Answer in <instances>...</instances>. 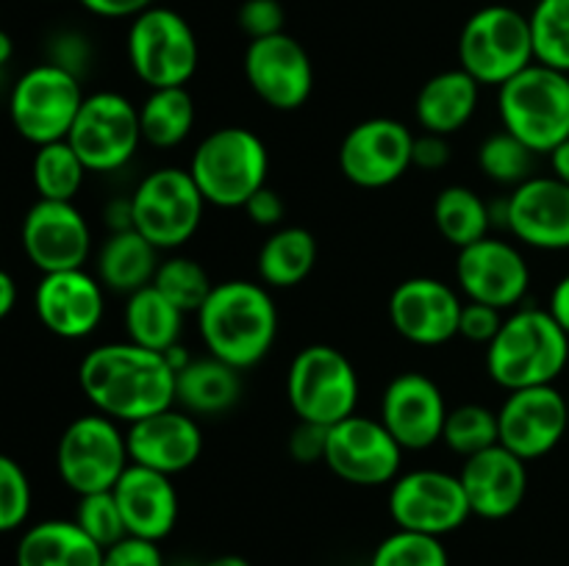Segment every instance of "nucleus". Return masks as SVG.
<instances>
[{
	"label": "nucleus",
	"instance_id": "423d86ee",
	"mask_svg": "<svg viewBox=\"0 0 569 566\" xmlns=\"http://www.w3.org/2000/svg\"><path fill=\"white\" fill-rule=\"evenodd\" d=\"M533 61L531 20L515 6H483L461 28L459 67L481 87H503Z\"/></svg>",
	"mask_w": 569,
	"mask_h": 566
},
{
	"label": "nucleus",
	"instance_id": "cd10ccee",
	"mask_svg": "<svg viewBox=\"0 0 569 566\" xmlns=\"http://www.w3.org/2000/svg\"><path fill=\"white\" fill-rule=\"evenodd\" d=\"M17 566H103V547L76 519H44L17 542Z\"/></svg>",
	"mask_w": 569,
	"mask_h": 566
},
{
	"label": "nucleus",
	"instance_id": "f257e3e1",
	"mask_svg": "<svg viewBox=\"0 0 569 566\" xmlns=\"http://www.w3.org/2000/svg\"><path fill=\"white\" fill-rule=\"evenodd\" d=\"M78 386L98 414L122 425L176 405V370L167 355L128 338L89 350L78 364Z\"/></svg>",
	"mask_w": 569,
	"mask_h": 566
},
{
	"label": "nucleus",
	"instance_id": "4468645a",
	"mask_svg": "<svg viewBox=\"0 0 569 566\" xmlns=\"http://www.w3.org/2000/svg\"><path fill=\"white\" fill-rule=\"evenodd\" d=\"M403 453L381 420L353 414L328 427L322 464L353 486H387L400 475Z\"/></svg>",
	"mask_w": 569,
	"mask_h": 566
},
{
	"label": "nucleus",
	"instance_id": "9b49d317",
	"mask_svg": "<svg viewBox=\"0 0 569 566\" xmlns=\"http://www.w3.org/2000/svg\"><path fill=\"white\" fill-rule=\"evenodd\" d=\"M81 78L61 67L42 61L14 81L9 92V117L14 131L26 142L42 144L61 142L70 133L83 103Z\"/></svg>",
	"mask_w": 569,
	"mask_h": 566
},
{
	"label": "nucleus",
	"instance_id": "a19ab883",
	"mask_svg": "<svg viewBox=\"0 0 569 566\" xmlns=\"http://www.w3.org/2000/svg\"><path fill=\"white\" fill-rule=\"evenodd\" d=\"M72 519H76V525L103 549L111 547L114 542H120L122 536H128L126 522H122V514H120V505H117L114 494L111 492L81 494Z\"/></svg>",
	"mask_w": 569,
	"mask_h": 566
},
{
	"label": "nucleus",
	"instance_id": "c756f323",
	"mask_svg": "<svg viewBox=\"0 0 569 566\" xmlns=\"http://www.w3.org/2000/svg\"><path fill=\"white\" fill-rule=\"evenodd\" d=\"M161 250H156L139 231H117L106 236L94 259V275L106 292L133 294L150 286L159 270Z\"/></svg>",
	"mask_w": 569,
	"mask_h": 566
},
{
	"label": "nucleus",
	"instance_id": "4be33fe9",
	"mask_svg": "<svg viewBox=\"0 0 569 566\" xmlns=\"http://www.w3.org/2000/svg\"><path fill=\"white\" fill-rule=\"evenodd\" d=\"M33 311L53 336L78 342L98 331L106 314V289L94 272L64 270L39 277L33 292Z\"/></svg>",
	"mask_w": 569,
	"mask_h": 566
},
{
	"label": "nucleus",
	"instance_id": "5701e85b",
	"mask_svg": "<svg viewBox=\"0 0 569 566\" xmlns=\"http://www.w3.org/2000/svg\"><path fill=\"white\" fill-rule=\"evenodd\" d=\"M448 411V400L433 377L403 372L383 388L378 420L403 449H428L442 442Z\"/></svg>",
	"mask_w": 569,
	"mask_h": 566
},
{
	"label": "nucleus",
	"instance_id": "13d9d810",
	"mask_svg": "<svg viewBox=\"0 0 569 566\" xmlns=\"http://www.w3.org/2000/svg\"><path fill=\"white\" fill-rule=\"evenodd\" d=\"M203 566H250V560H244L242 555H220V558L206 560Z\"/></svg>",
	"mask_w": 569,
	"mask_h": 566
},
{
	"label": "nucleus",
	"instance_id": "6e6d98bb",
	"mask_svg": "<svg viewBox=\"0 0 569 566\" xmlns=\"http://www.w3.org/2000/svg\"><path fill=\"white\" fill-rule=\"evenodd\" d=\"M550 170H553L550 175H556L569 186V139H565V142L550 153Z\"/></svg>",
	"mask_w": 569,
	"mask_h": 566
},
{
	"label": "nucleus",
	"instance_id": "6ab92c4d",
	"mask_svg": "<svg viewBox=\"0 0 569 566\" xmlns=\"http://www.w3.org/2000/svg\"><path fill=\"white\" fill-rule=\"evenodd\" d=\"M567 433V394L556 386L517 388L498 408V444L520 455L526 464L553 453Z\"/></svg>",
	"mask_w": 569,
	"mask_h": 566
},
{
	"label": "nucleus",
	"instance_id": "c9c22d12",
	"mask_svg": "<svg viewBox=\"0 0 569 566\" xmlns=\"http://www.w3.org/2000/svg\"><path fill=\"white\" fill-rule=\"evenodd\" d=\"M153 286L176 309H181L183 314H198L200 305L206 303V297L214 289V283H211L209 272H206V266L200 261L176 253L170 259H161L153 277Z\"/></svg>",
	"mask_w": 569,
	"mask_h": 566
},
{
	"label": "nucleus",
	"instance_id": "2eb2a0df",
	"mask_svg": "<svg viewBox=\"0 0 569 566\" xmlns=\"http://www.w3.org/2000/svg\"><path fill=\"white\" fill-rule=\"evenodd\" d=\"M415 133L392 117H370L345 133L339 172L359 189H383L411 170Z\"/></svg>",
	"mask_w": 569,
	"mask_h": 566
},
{
	"label": "nucleus",
	"instance_id": "09e8293b",
	"mask_svg": "<svg viewBox=\"0 0 569 566\" xmlns=\"http://www.w3.org/2000/svg\"><path fill=\"white\" fill-rule=\"evenodd\" d=\"M242 209L248 220L259 228H281L283 214H287V203L272 186H261Z\"/></svg>",
	"mask_w": 569,
	"mask_h": 566
},
{
	"label": "nucleus",
	"instance_id": "052dcab7",
	"mask_svg": "<svg viewBox=\"0 0 569 566\" xmlns=\"http://www.w3.org/2000/svg\"><path fill=\"white\" fill-rule=\"evenodd\" d=\"M567 411H569V394H567Z\"/></svg>",
	"mask_w": 569,
	"mask_h": 566
},
{
	"label": "nucleus",
	"instance_id": "a878e982",
	"mask_svg": "<svg viewBox=\"0 0 569 566\" xmlns=\"http://www.w3.org/2000/svg\"><path fill=\"white\" fill-rule=\"evenodd\" d=\"M111 494L120 505L122 522L131 536L161 542L176 530L181 503H178L176 483L170 475H161L148 466L128 464Z\"/></svg>",
	"mask_w": 569,
	"mask_h": 566
},
{
	"label": "nucleus",
	"instance_id": "58836bf2",
	"mask_svg": "<svg viewBox=\"0 0 569 566\" xmlns=\"http://www.w3.org/2000/svg\"><path fill=\"white\" fill-rule=\"evenodd\" d=\"M528 20L539 64L569 75V0H537Z\"/></svg>",
	"mask_w": 569,
	"mask_h": 566
},
{
	"label": "nucleus",
	"instance_id": "f3484780",
	"mask_svg": "<svg viewBox=\"0 0 569 566\" xmlns=\"http://www.w3.org/2000/svg\"><path fill=\"white\" fill-rule=\"evenodd\" d=\"M242 67L256 98L276 111H298L315 92L309 50L287 31L248 42Z\"/></svg>",
	"mask_w": 569,
	"mask_h": 566
},
{
	"label": "nucleus",
	"instance_id": "79ce46f5",
	"mask_svg": "<svg viewBox=\"0 0 569 566\" xmlns=\"http://www.w3.org/2000/svg\"><path fill=\"white\" fill-rule=\"evenodd\" d=\"M31 481L11 455L0 453V533H11L26 525L31 514Z\"/></svg>",
	"mask_w": 569,
	"mask_h": 566
},
{
	"label": "nucleus",
	"instance_id": "e433bc0d",
	"mask_svg": "<svg viewBox=\"0 0 569 566\" xmlns=\"http://www.w3.org/2000/svg\"><path fill=\"white\" fill-rule=\"evenodd\" d=\"M442 442L461 461L498 444V411L481 403H465L448 411Z\"/></svg>",
	"mask_w": 569,
	"mask_h": 566
},
{
	"label": "nucleus",
	"instance_id": "39448f33",
	"mask_svg": "<svg viewBox=\"0 0 569 566\" xmlns=\"http://www.w3.org/2000/svg\"><path fill=\"white\" fill-rule=\"evenodd\" d=\"M498 114L503 131L537 155H550L569 139V75L533 61L498 87Z\"/></svg>",
	"mask_w": 569,
	"mask_h": 566
},
{
	"label": "nucleus",
	"instance_id": "1a4fd4ad",
	"mask_svg": "<svg viewBox=\"0 0 569 566\" xmlns=\"http://www.w3.org/2000/svg\"><path fill=\"white\" fill-rule=\"evenodd\" d=\"M133 231L156 250H178L198 233L206 200L183 166H159L137 183L131 194Z\"/></svg>",
	"mask_w": 569,
	"mask_h": 566
},
{
	"label": "nucleus",
	"instance_id": "c85d7f7f",
	"mask_svg": "<svg viewBox=\"0 0 569 566\" xmlns=\"http://www.w3.org/2000/svg\"><path fill=\"white\" fill-rule=\"evenodd\" d=\"M242 397V372L206 355L176 372V405L192 416H220Z\"/></svg>",
	"mask_w": 569,
	"mask_h": 566
},
{
	"label": "nucleus",
	"instance_id": "37998d69",
	"mask_svg": "<svg viewBox=\"0 0 569 566\" xmlns=\"http://www.w3.org/2000/svg\"><path fill=\"white\" fill-rule=\"evenodd\" d=\"M237 26L250 42L276 37V33L287 31V11H283L281 0H244L237 11Z\"/></svg>",
	"mask_w": 569,
	"mask_h": 566
},
{
	"label": "nucleus",
	"instance_id": "2f4dec72",
	"mask_svg": "<svg viewBox=\"0 0 569 566\" xmlns=\"http://www.w3.org/2000/svg\"><path fill=\"white\" fill-rule=\"evenodd\" d=\"M183 320L187 314L176 309L153 283L128 294L122 305V327H126L128 342L156 350V353H167L181 344Z\"/></svg>",
	"mask_w": 569,
	"mask_h": 566
},
{
	"label": "nucleus",
	"instance_id": "7c9ffc66",
	"mask_svg": "<svg viewBox=\"0 0 569 566\" xmlns=\"http://www.w3.org/2000/svg\"><path fill=\"white\" fill-rule=\"evenodd\" d=\"M317 264V239L309 228L281 225L264 239L256 272L267 289L300 286Z\"/></svg>",
	"mask_w": 569,
	"mask_h": 566
},
{
	"label": "nucleus",
	"instance_id": "4d7b16f0",
	"mask_svg": "<svg viewBox=\"0 0 569 566\" xmlns=\"http://www.w3.org/2000/svg\"><path fill=\"white\" fill-rule=\"evenodd\" d=\"M11 55H14V42H11L9 33L0 28V70H6V64L11 61Z\"/></svg>",
	"mask_w": 569,
	"mask_h": 566
},
{
	"label": "nucleus",
	"instance_id": "473e14b6",
	"mask_svg": "<svg viewBox=\"0 0 569 566\" xmlns=\"http://www.w3.org/2000/svg\"><path fill=\"white\" fill-rule=\"evenodd\" d=\"M194 120H198V105L187 87L150 89L139 105L142 142L150 148L172 150L183 144L194 131Z\"/></svg>",
	"mask_w": 569,
	"mask_h": 566
},
{
	"label": "nucleus",
	"instance_id": "393cba45",
	"mask_svg": "<svg viewBox=\"0 0 569 566\" xmlns=\"http://www.w3.org/2000/svg\"><path fill=\"white\" fill-rule=\"evenodd\" d=\"M459 481L472 516L509 519L526 503L528 464L503 444H495L461 461Z\"/></svg>",
	"mask_w": 569,
	"mask_h": 566
},
{
	"label": "nucleus",
	"instance_id": "aec40b11",
	"mask_svg": "<svg viewBox=\"0 0 569 566\" xmlns=\"http://www.w3.org/2000/svg\"><path fill=\"white\" fill-rule=\"evenodd\" d=\"M500 222L533 250H569V186L556 175H533L500 203Z\"/></svg>",
	"mask_w": 569,
	"mask_h": 566
},
{
	"label": "nucleus",
	"instance_id": "a18cd8bd",
	"mask_svg": "<svg viewBox=\"0 0 569 566\" xmlns=\"http://www.w3.org/2000/svg\"><path fill=\"white\" fill-rule=\"evenodd\" d=\"M103 566H164V555H161L159 542L128 533L103 549Z\"/></svg>",
	"mask_w": 569,
	"mask_h": 566
},
{
	"label": "nucleus",
	"instance_id": "20e7f679",
	"mask_svg": "<svg viewBox=\"0 0 569 566\" xmlns=\"http://www.w3.org/2000/svg\"><path fill=\"white\" fill-rule=\"evenodd\" d=\"M187 170L206 203L217 209H242L267 186L270 153L259 133L242 125H226L200 139Z\"/></svg>",
	"mask_w": 569,
	"mask_h": 566
},
{
	"label": "nucleus",
	"instance_id": "5fc2aeb1",
	"mask_svg": "<svg viewBox=\"0 0 569 566\" xmlns=\"http://www.w3.org/2000/svg\"><path fill=\"white\" fill-rule=\"evenodd\" d=\"M17 305V283L14 277L9 275L6 270H0V322L14 311Z\"/></svg>",
	"mask_w": 569,
	"mask_h": 566
},
{
	"label": "nucleus",
	"instance_id": "49530a36",
	"mask_svg": "<svg viewBox=\"0 0 569 566\" xmlns=\"http://www.w3.org/2000/svg\"><path fill=\"white\" fill-rule=\"evenodd\" d=\"M503 316L506 311L465 300V309H461L459 320V336H465L467 342L483 344V347H487V344L498 336L500 325H503Z\"/></svg>",
	"mask_w": 569,
	"mask_h": 566
},
{
	"label": "nucleus",
	"instance_id": "ea45409f",
	"mask_svg": "<svg viewBox=\"0 0 569 566\" xmlns=\"http://www.w3.org/2000/svg\"><path fill=\"white\" fill-rule=\"evenodd\" d=\"M370 566H450V555L442 538L398 527L378 544Z\"/></svg>",
	"mask_w": 569,
	"mask_h": 566
},
{
	"label": "nucleus",
	"instance_id": "a211bd4d",
	"mask_svg": "<svg viewBox=\"0 0 569 566\" xmlns=\"http://www.w3.org/2000/svg\"><path fill=\"white\" fill-rule=\"evenodd\" d=\"M20 242L26 259L42 275L81 270L92 255V228L76 203L37 200L22 216Z\"/></svg>",
	"mask_w": 569,
	"mask_h": 566
},
{
	"label": "nucleus",
	"instance_id": "412c9836",
	"mask_svg": "<svg viewBox=\"0 0 569 566\" xmlns=\"http://www.w3.org/2000/svg\"><path fill=\"white\" fill-rule=\"evenodd\" d=\"M461 309L459 289L428 275L398 283L387 305L395 331L417 347H439L459 336Z\"/></svg>",
	"mask_w": 569,
	"mask_h": 566
},
{
	"label": "nucleus",
	"instance_id": "f8f14e48",
	"mask_svg": "<svg viewBox=\"0 0 569 566\" xmlns=\"http://www.w3.org/2000/svg\"><path fill=\"white\" fill-rule=\"evenodd\" d=\"M67 142L89 172H117L142 144L139 105L120 92H92L83 98Z\"/></svg>",
	"mask_w": 569,
	"mask_h": 566
},
{
	"label": "nucleus",
	"instance_id": "bb28decb",
	"mask_svg": "<svg viewBox=\"0 0 569 566\" xmlns=\"http://www.w3.org/2000/svg\"><path fill=\"white\" fill-rule=\"evenodd\" d=\"M481 100V83L465 72L456 70L437 72L420 87L415 100V117L422 131L453 137L472 120Z\"/></svg>",
	"mask_w": 569,
	"mask_h": 566
},
{
	"label": "nucleus",
	"instance_id": "c03bdc74",
	"mask_svg": "<svg viewBox=\"0 0 569 566\" xmlns=\"http://www.w3.org/2000/svg\"><path fill=\"white\" fill-rule=\"evenodd\" d=\"M48 61L83 81L92 67V44L81 31H59L48 42Z\"/></svg>",
	"mask_w": 569,
	"mask_h": 566
},
{
	"label": "nucleus",
	"instance_id": "dca6fc26",
	"mask_svg": "<svg viewBox=\"0 0 569 566\" xmlns=\"http://www.w3.org/2000/svg\"><path fill=\"white\" fill-rule=\"evenodd\" d=\"M456 286L470 303L515 311L531 286V266L517 244L487 236L459 250Z\"/></svg>",
	"mask_w": 569,
	"mask_h": 566
},
{
	"label": "nucleus",
	"instance_id": "bf43d9fd",
	"mask_svg": "<svg viewBox=\"0 0 569 566\" xmlns=\"http://www.w3.org/2000/svg\"><path fill=\"white\" fill-rule=\"evenodd\" d=\"M0 81H3V70H0Z\"/></svg>",
	"mask_w": 569,
	"mask_h": 566
},
{
	"label": "nucleus",
	"instance_id": "ddd939ff",
	"mask_svg": "<svg viewBox=\"0 0 569 566\" xmlns=\"http://www.w3.org/2000/svg\"><path fill=\"white\" fill-rule=\"evenodd\" d=\"M389 516L400 530L426 533L445 538L470 519V503L465 497L459 475L442 469L400 472L389 483Z\"/></svg>",
	"mask_w": 569,
	"mask_h": 566
},
{
	"label": "nucleus",
	"instance_id": "3c124183",
	"mask_svg": "<svg viewBox=\"0 0 569 566\" xmlns=\"http://www.w3.org/2000/svg\"><path fill=\"white\" fill-rule=\"evenodd\" d=\"M89 14L103 17V20H133L142 11H148L150 6H156V0H78Z\"/></svg>",
	"mask_w": 569,
	"mask_h": 566
},
{
	"label": "nucleus",
	"instance_id": "de8ad7c7",
	"mask_svg": "<svg viewBox=\"0 0 569 566\" xmlns=\"http://www.w3.org/2000/svg\"><path fill=\"white\" fill-rule=\"evenodd\" d=\"M326 444H328L326 425H315V422L298 420L292 436H289V455H292L298 464H317V461H326Z\"/></svg>",
	"mask_w": 569,
	"mask_h": 566
},
{
	"label": "nucleus",
	"instance_id": "f704fd0d",
	"mask_svg": "<svg viewBox=\"0 0 569 566\" xmlns=\"http://www.w3.org/2000/svg\"><path fill=\"white\" fill-rule=\"evenodd\" d=\"M87 164L78 159L67 139L37 148L31 161V181L39 200H61L72 203L87 181Z\"/></svg>",
	"mask_w": 569,
	"mask_h": 566
},
{
	"label": "nucleus",
	"instance_id": "f03ea898",
	"mask_svg": "<svg viewBox=\"0 0 569 566\" xmlns=\"http://www.w3.org/2000/svg\"><path fill=\"white\" fill-rule=\"evenodd\" d=\"M198 333L209 355L244 372L270 355L278 336V309L272 292L261 281L214 283L200 305Z\"/></svg>",
	"mask_w": 569,
	"mask_h": 566
},
{
	"label": "nucleus",
	"instance_id": "6e6552de",
	"mask_svg": "<svg viewBox=\"0 0 569 566\" xmlns=\"http://www.w3.org/2000/svg\"><path fill=\"white\" fill-rule=\"evenodd\" d=\"M359 372L342 350L309 344L292 358L287 372V400L300 422L337 425L356 414Z\"/></svg>",
	"mask_w": 569,
	"mask_h": 566
},
{
	"label": "nucleus",
	"instance_id": "0eeeda50",
	"mask_svg": "<svg viewBox=\"0 0 569 566\" xmlns=\"http://www.w3.org/2000/svg\"><path fill=\"white\" fill-rule=\"evenodd\" d=\"M133 75L148 89L187 87L200 64V44L187 17L167 6H150L133 17L126 33Z\"/></svg>",
	"mask_w": 569,
	"mask_h": 566
},
{
	"label": "nucleus",
	"instance_id": "b1692460",
	"mask_svg": "<svg viewBox=\"0 0 569 566\" xmlns=\"http://www.w3.org/2000/svg\"><path fill=\"white\" fill-rule=\"evenodd\" d=\"M126 444L131 464L172 477L198 464L203 453V431L198 416L172 405L159 414L131 422L126 427Z\"/></svg>",
	"mask_w": 569,
	"mask_h": 566
},
{
	"label": "nucleus",
	"instance_id": "603ef678",
	"mask_svg": "<svg viewBox=\"0 0 569 566\" xmlns=\"http://www.w3.org/2000/svg\"><path fill=\"white\" fill-rule=\"evenodd\" d=\"M548 311L550 316L565 327V333L569 336V272L565 277H559V283H556L553 292H550Z\"/></svg>",
	"mask_w": 569,
	"mask_h": 566
},
{
	"label": "nucleus",
	"instance_id": "8fccbe9b",
	"mask_svg": "<svg viewBox=\"0 0 569 566\" xmlns=\"http://www.w3.org/2000/svg\"><path fill=\"white\" fill-rule=\"evenodd\" d=\"M450 161V144L448 137H439V133L422 131L420 137H415V148H411V166L426 172H437L442 166H448Z\"/></svg>",
	"mask_w": 569,
	"mask_h": 566
},
{
	"label": "nucleus",
	"instance_id": "7ed1b4c3",
	"mask_svg": "<svg viewBox=\"0 0 569 566\" xmlns=\"http://www.w3.org/2000/svg\"><path fill=\"white\" fill-rule=\"evenodd\" d=\"M487 375L506 392L553 386L569 364V336L548 309H515L487 344Z\"/></svg>",
	"mask_w": 569,
	"mask_h": 566
},
{
	"label": "nucleus",
	"instance_id": "72a5a7b5",
	"mask_svg": "<svg viewBox=\"0 0 569 566\" xmlns=\"http://www.w3.org/2000/svg\"><path fill=\"white\" fill-rule=\"evenodd\" d=\"M431 216L445 242L453 244L456 250L487 239L489 228L495 225L492 205L476 189L461 186V183L439 189V194L433 198Z\"/></svg>",
	"mask_w": 569,
	"mask_h": 566
},
{
	"label": "nucleus",
	"instance_id": "4c0bfd02",
	"mask_svg": "<svg viewBox=\"0 0 569 566\" xmlns=\"http://www.w3.org/2000/svg\"><path fill=\"white\" fill-rule=\"evenodd\" d=\"M533 161H537V153L509 131L492 133L478 148V170L498 186L515 189L533 178Z\"/></svg>",
	"mask_w": 569,
	"mask_h": 566
},
{
	"label": "nucleus",
	"instance_id": "9d476101",
	"mask_svg": "<svg viewBox=\"0 0 569 566\" xmlns=\"http://www.w3.org/2000/svg\"><path fill=\"white\" fill-rule=\"evenodd\" d=\"M128 464L131 458H128L126 431H120V422L98 411L76 416L61 431L56 444V469L61 483L78 497L111 492Z\"/></svg>",
	"mask_w": 569,
	"mask_h": 566
},
{
	"label": "nucleus",
	"instance_id": "864d4df0",
	"mask_svg": "<svg viewBox=\"0 0 569 566\" xmlns=\"http://www.w3.org/2000/svg\"><path fill=\"white\" fill-rule=\"evenodd\" d=\"M106 225H109V233L128 231V228H133L131 198H117L106 205Z\"/></svg>",
	"mask_w": 569,
	"mask_h": 566
}]
</instances>
